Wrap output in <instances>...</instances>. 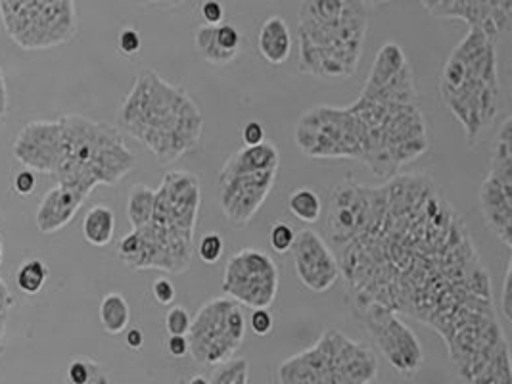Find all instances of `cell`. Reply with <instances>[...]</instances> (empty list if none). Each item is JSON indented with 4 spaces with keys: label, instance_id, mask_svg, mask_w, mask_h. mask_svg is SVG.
<instances>
[{
    "label": "cell",
    "instance_id": "obj_37",
    "mask_svg": "<svg viewBox=\"0 0 512 384\" xmlns=\"http://www.w3.org/2000/svg\"><path fill=\"white\" fill-rule=\"evenodd\" d=\"M35 187H37L35 171L22 169V171L16 173V177H14V191L18 192L20 196H29L31 192L35 191Z\"/></svg>",
    "mask_w": 512,
    "mask_h": 384
},
{
    "label": "cell",
    "instance_id": "obj_27",
    "mask_svg": "<svg viewBox=\"0 0 512 384\" xmlns=\"http://www.w3.org/2000/svg\"><path fill=\"white\" fill-rule=\"evenodd\" d=\"M250 365L246 360H231L215 369L211 384H248Z\"/></svg>",
    "mask_w": 512,
    "mask_h": 384
},
{
    "label": "cell",
    "instance_id": "obj_11",
    "mask_svg": "<svg viewBox=\"0 0 512 384\" xmlns=\"http://www.w3.org/2000/svg\"><path fill=\"white\" fill-rule=\"evenodd\" d=\"M351 308L392 367L409 379L415 377L424 360L422 346L417 335L397 317V313L373 302Z\"/></svg>",
    "mask_w": 512,
    "mask_h": 384
},
{
    "label": "cell",
    "instance_id": "obj_38",
    "mask_svg": "<svg viewBox=\"0 0 512 384\" xmlns=\"http://www.w3.org/2000/svg\"><path fill=\"white\" fill-rule=\"evenodd\" d=\"M242 141L246 146H259L265 143V129L259 121H248L242 131Z\"/></svg>",
    "mask_w": 512,
    "mask_h": 384
},
{
    "label": "cell",
    "instance_id": "obj_12",
    "mask_svg": "<svg viewBox=\"0 0 512 384\" xmlns=\"http://www.w3.org/2000/svg\"><path fill=\"white\" fill-rule=\"evenodd\" d=\"M223 292L236 304L269 310L279 292V267L261 250H240L227 262Z\"/></svg>",
    "mask_w": 512,
    "mask_h": 384
},
{
    "label": "cell",
    "instance_id": "obj_25",
    "mask_svg": "<svg viewBox=\"0 0 512 384\" xmlns=\"http://www.w3.org/2000/svg\"><path fill=\"white\" fill-rule=\"evenodd\" d=\"M194 43H196V50L198 54L215 66H227L231 64L234 58H231L229 54H225L217 41H215V25L202 24L196 29V37H194Z\"/></svg>",
    "mask_w": 512,
    "mask_h": 384
},
{
    "label": "cell",
    "instance_id": "obj_1",
    "mask_svg": "<svg viewBox=\"0 0 512 384\" xmlns=\"http://www.w3.org/2000/svg\"><path fill=\"white\" fill-rule=\"evenodd\" d=\"M119 127L171 164L192 152L204 133V116L185 89L154 70L140 73L117 112Z\"/></svg>",
    "mask_w": 512,
    "mask_h": 384
},
{
    "label": "cell",
    "instance_id": "obj_42",
    "mask_svg": "<svg viewBox=\"0 0 512 384\" xmlns=\"http://www.w3.org/2000/svg\"><path fill=\"white\" fill-rule=\"evenodd\" d=\"M87 384H112L110 383V377H108V373L104 371V367L98 363V367L94 369L93 377H91V381Z\"/></svg>",
    "mask_w": 512,
    "mask_h": 384
},
{
    "label": "cell",
    "instance_id": "obj_13",
    "mask_svg": "<svg viewBox=\"0 0 512 384\" xmlns=\"http://www.w3.org/2000/svg\"><path fill=\"white\" fill-rule=\"evenodd\" d=\"M200 179L198 175L175 169L163 175L162 185L156 189L154 212L150 223L194 233L200 210Z\"/></svg>",
    "mask_w": 512,
    "mask_h": 384
},
{
    "label": "cell",
    "instance_id": "obj_10",
    "mask_svg": "<svg viewBox=\"0 0 512 384\" xmlns=\"http://www.w3.org/2000/svg\"><path fill=\"white\" fill-rule=\"evenodd\" d=\"M480 210L489 231L512 246V121L507 116L497 131L488 177L480 187Z\"/></svg>",
    "mask_w": 512,
    "mask_h": 384
},
{
    "label": "cell",
    "instance_id": "obj_20",
    "mask_svg": "<svg viewBox=\"0 0 512 384\" xmlns=\"http://www.w3.org/2000/svg\"><path fill=\"white\" fill-rule=\"evenodd\" d=\"M257 50L273 66L284 64L292 54V35L284 18L271 16L267 18L257 35Z\"/></svg>",
    "mask_w": 512,
    "mask_h": 384
},
{
    "label": "cell",
    "instance_id": "obj_22",
    "mask_svg": "<svg viewBox=\"0 0 512 384\" xmlns=\"http://www.w3.org/2000/svg\"><path fill=\"white\" fill-rule=\"evenodd\" d=\"M98 317H100V325L108 335H121L123 331L129 329L131 323V308L127 304V300L117 294L110 292L102 298L100 308H98Z\"/></svg>",
    "mask_w": 512,
    "mask_h": 384
},
{
    "label": "cell",
    "instance_id": "obj_6",
    "mask_svg": "<svg viewBox=\"0 0 512 384\" xmlns=\"http://www.w3.org/2000/svg\"><path fill=\"white\" fill-rule=\"evenodd\" d=\"M0 20L6 35L24 50L58 47L77 33L71 0H2Z\"/></svg>",
    "mask_w": 512,
    "mask_h": 384
},
{
    "label": "cell",
    "instance_id": "obj_19",
    "mask_svg": "<svg viewBox=\"0 0 512 384\" xmlns=\"http://www.w3.org/2000/svg\"><path fill=\"white\" fill-rule=\"evenodd\" d=\"M280 166L279 148L271 141H265L259 146H244L236 150L233 156L225 162L219 171V181L236 177V175H250L261 171H277Z\"/></svg>",
    "mask_w": 512,
    "mask_h": 384
},
{
    "label": "cell",
    "instance_id": "obj_14",
    "mask_svg": "<svg viewBox=\"0 0 512 384\" xmlns=\"http://www.w3.org/2000/svg\"><path fill=\"white\" fill-rule=\"evenodd\" d=\"M275 179L277 171H261L217 181L219 206L233 229L248 227L271 194Z\"/></svg>",
    "mask_w": 512,
    "mask_h": 384
},
{
    "label": "cell",
    "instance_id": "obj_43",
    "mask_svg": "<svg viewBox=\"0 0 512 384\" xmlns=\"http://www.w3.org/2000/svg\"><path fill=\"white\" fill-rule=\"evenodd\" d=\"M188 384H211L210 379L208 377H204V375H196L194 379H190V383Z\"/></svg>",
    "mask_w": 512,
    "mask_h": 384
},
{
    "label": "cell",
    "instance_id": "obj_21",
    "mask_svg": "<svg viewBox=\"0 0 512 384\" xmlns=\"http://www.w3.org/2000/svg\"><path fill=\"white\" fill-rule=\"evenodd\" d=\"M116 233V214L112 208L98 204L83 219V237L93 246H108Z\"/></svg>",
    "mask_w": 512,
    "mask_h": 384
},
{
    "label": "cell",
    "instance_id": "obj_36",
    "mask_svg": "<svg viewBox=\"0 0 512 384\" xmlns=\"http://www.w3.org/2000/svg\"><path fill=\"white\" fill-rule=\"evenodd\" d=\"M511 288H512V262L507 265V273H505V281H503V290H501V300H499V312L511 323Z\"/></svg>",
    "mask_w": 512,
    "mask_h": 384
},
{
    "label": "cell",
    "instance_id": "obj_5",
    "mask_svg": "<svg viewBox=\"0 0 512 384\" xmlns=\"http://www.w3.org/2000/svg\"><path fill=\"white\" fill-rule=\"evenodd\" d=\"M378 373L373 350L326 329L307 350L280 363V384H371Z\"/></svg>",
    "mask_w": 512,
    "mask_h": 384
},
{
    "label": "cell",
    "instance_id": "obj_33",
    "mask_svg": "<svg viewBox=\"0 0 512 384\" xmlns=\"http://www.w3.org/2000/svg\"><path fill=\"white\" fill-rule=\"evenodd\" d=\"M273 325H275V321H273V315H271L269 310L259 308V310H254L252 315H250V329H252L254 335H269L273 331Z\"/></svg>",
    "mask_w": 512,
    "mask_h": 384
},
{
    "label": "cell",
    "instance_id": "obj_39",
    "mask_svg": "<svg viewBox=\"0 0 512 384\" xmlns=\"http://www.w3.org/2000/svg\"><path fill=\"white\" fill-rule=\"evenodd\" d=\"M165 348H167L169 356H173V358H185L190 350L187 336H167Z\"/></svg>",
    "mask_w": 512,
    "mask_h": 384
},
{
    "label": "cell",
    "instance_id": "obj_31",
    "mask_svg": "<svg viewBox=\"0 0 512 384\" xmlns=\"http://www.w3.org/2000/svg\"><path fill=\"white\" fill-rule=\"evenodd\" d=\"M192 317L185 306H173L165 315V329L169 336H187Z\"/></svg>",
    "mask_w": 512,
    "mask_h": 384
},
{
    "label": "cell",
    "instance_id": "obj_23",
    "mask_svg": "<svg viewBox=\"0 0 512 384\" xmlns=\"http://www.w3.org/2000/svg\"><path fill=\"white\" fill-rule=\"evenodd\" d=\"M154 196H156V191L142 183L135 185L129 192L127 217H129V223L133 225V229H140L150 223L152 212H154Z\"/></svg>",
    "mask_w": 512,
    "mask_h": 384
},
{
    "label": "cell",
    "instance_id": "obj_17",
    "mask_svg": "<svg viewBox=\"0 0 512 384\" xmlns=\"http://www.w3.org/2000/svg\"><path fill=\"white\" fill-rule=\"evenodd\" d=\"M62 127L60 121H33L27 123L14 141V158L25 169L54 175L60 162Z\"/></svg>",
    "mask_w": 512,
    "mask_h": 384
},
{
    "label": "cell",
    "instance_id": "obj_41",
    "mask_svg": "<svg viewBox=\"0 0 512 384\" xmlns=\"http://www.w3.org/2000/svg\"><path fill=\"white\" fill-rule=\"evenodd\" d=\"M8 112V91H6V81H4V73L0 68V120H4Z\"/></svg>",
    "mask_w": 512,
    "mask_h": 384
},
{
    "label": "cell",
    "instance_id": "obj_26",
    "mask_svg": "<svg viewBox=\"0 0 512 384\" xmlns=\"http://www.w3.org/2000/svg\"><path fill=\"white\" fill-rule=\"evenodd\" d=\"M48 267L41 260H27L20 265L16 275V285L25 294H37L47 285Z\"/></svg>",
    "mask_w": 512,
    "mask_h": 384
},
{
    "label": "cell",
    "instance_id": "obj_4",
    "mask_svg": "<svg viewBox=\"0 0 512 384\" xmlns=\"http://www.w3.org/2000/svg\"><path fill=\"white\" fill-rule=\"evenodd\" d=\"M58 121L62 127V150L52 175L58 185L87 198L94 187L117 185L135 168L137 158L114 125L79 114L62 116Z\"/></svg>",
    "mask_w": 512,
    "mask_h": 384
},
{
    "label": "cell",
    "instance_id": "obj_29",
    "mask_svg": "<svg viewBox=\"0 0 512 384\" xmlns=\"http://www.w3.org/2000/svg\"><path fill=\"white\" fill-rule=\"evenodd\" d=\"M215 41L225 54H229L231 58L236 60V56L240 52V45H242V35L234 25H215Z\"/></svg>",
    "mask_w": 512,
    "mask_h": 384
},
{
    "label": "cell",
    "instance_id": "obj_32",
    "mask_svg": "<svg viewBox=\"0 0 512 384\" xmlns=\"http://www.w3.org/2000/svg\"><path fill=\"white\" fill-rule=\"evenodd\" d=\"M117 48L125 56H137L142 48V39L140 33L133 27H123L117 35Z\"/></svg>",
    "mask_w": 512,
    "mask_h": 384
},
{
    "label": "cell",
    "instance_id": "obj_24",
    "mask_svg": "<svg viewBox=\"0 0 512 384\" xmlns=\"http://www.w3.org/2000/svg\"><path fill=\"white\" fill-rule=\"evenodd\" d=\"M290 214L302 223H317L323 214V200L313 189H296L288 198Z\"/></svg>",
    "mask_w": 512,
    "mask_h": 384
},
{
    "label": "cell",
    "instance_id": "obj_7",
    "mask_svg": "<svg viewBox=\"0 0 512 384\" xmlns=\"http://www.w3.org/2000/svg\"><path fill=\"white\" fill-rule=\"evenodd\" d=\"M246 317L231 298H213L190 323L188 354L202 365H223L234 360L246 338Z\"/></svg>",
    "mask_w": 512,
    "mask_h": 384
},
{
    "label": "cell",
    "instance_id": "obj_16",
    "mask_svg": "<svg viewBox=\"0 0 512 384\" xmlns=\"http://www.w3.org/2000/svg\"><path fill=\"white\" fill-rule=\"evenodd\" d=\"M290 252L300 283L313 292H325L334 287L342 275L330 246L313 229L300 231Z\"/></svg>",
    "mask_w": 512,
    "mask_h": 384
},
{
    "label": "cell",
    "instance_id": "obj_30",
    "mask_svg": "<svg viewBox=\"0 0 512 384\" xmlns=\"http://www.w3.org/2000/svg\"><path fill=\"white\" fill-rule=\"evenodd\" d=\"M223 250H225V242L219 233L204 235L198 244V256L204 264H217L223 256Z\"/></svg>",
    "mask_w": 512,
    "mask_h": 384
},
{
    "label": "cell",
    "instance_id": "obj_8",
    "mask_svg": "<svg viewBox=\"0 0 512 384\" xmlns=\"http://www.w3.org/2000/svg\"><path fill=\"white\" fill-rule=\"evenodd\" d=\"M296 144L311 158L359 160L363 156L359 123L350 108L315 106L296 125Z\"/></svg>",
    "mask_w": 512,
    "mask_h": 384
},
{
    "label": "cell",
    "instance_id": "obj_28",
    "mask_svg": "<svg viewBox=\"0 0 512 384\" xmlns=\"http://www.w3.org/2000/svg\"><path fill=\"white\" fill-rule=\"evenodd\" d=\"M294 240H296V231L292 229V225L288 221H277L271 231H269V242H271V248L277 252V254H286L292 250L294 246Z\"/></svg>",
    "mask_w": 512,
    "mask_h": 384
},
{
    "label": "cell",
    "instance_id": "obj_9",
    "mask_svg": "<svg viewBox=\"0 0 512 384\" xmlns=\"http://www.w3.org/2000/svg\"><path fill=\"white\" fill-rule=\"evenodd\" d=\"M194 233L148 223L133 229L117 244V256L129 269L185 273L192 260Z\"/></svg>",
    "mask_w": 512,
    "mask_h": 384
},
{
    "label": "cell",
    "instance_id": "obj_2",
    "mask_svg": "<svg viewBox=\"0 0 512 384\" xmlns=\"http://www.w3.org/2000/svg\"><path fill=\"white\" fill-rule=\"evenodd\" d=\"M369 25L361 0H309L300 4V72L351 77L357 72Z\"/></svg>",
    "mask_w": 512,
    "mask_h": 384
},
{
    "label": "cell",
    "instance_id": "obj_18",
    "mask_svg": "<svg viewBox=\"0 0 512 384\" xmlns=\"http://www.w3.org/2000/svg\"><path fill=\"white\" fill-rule=\"evenodd\" d=\"M85 200L87 198L83 194L71 191L62 185H56L54 189H50L43 196V200L37 208V216H35L37 229L45 235L58 233L60 229L70 225L71 219L77 216V212Z\"/></svg>",
    "mask_w": 512,
    "mask_h": 384
},
{
    "label": "cell",
    "instance_id": "obj_40",
    "mask_svg": "<svg viewBox=\"0 0 512 384\" xmlns=\"http://www.w3.org/2000/svg\"><path fill=\"white\" fill-rule=\"evenodd\" d=\"M125 342H127V346H129L131 350H140V348L144 346V333L140 331L139 327H133V329L127 331Z\"/></svg>",
    "mask_w": 512,
    "mask_h": 384
},
{
    "label": "cell",
    "instance_id": "obj_35",
    "mask_svg": "<svg viewBox=\"0 0 512 384\" xmlns=\"http://www.w3.org/2000/svg\"><path fill=\"white\" fill-rule=\"evenodd\" d=\"M152 294L160 306H169L177 298V290L169 279H156L152 285Z\"/></svg>",
    "mask_w": 512,
    "mask_h": 384
},
{
    "label": "cell",
    "instance_id": "obj_44",
    "mask_svg": "<svg viewBox=\"0 0 512 384\" xmlns=\"http://www.w3.org/2000/svg\"><path fill=\"white\" fill-rule=\"evenodd\" d=\"M0 265H2V239H0Z\"/></svg>",
    "mask_w": 512,
    "mask_h": 384
},
{
    "label": "cell",
    "instance_id": "obj_15",
    "mask_svg": "<svg viewBox=\"0 0 512 384\" xmlns=\"http://www.w3.org/2000/svg\"><path fill=\"white\" fill-rule=\"evenodd\" d=\"M422 6L434 18L463 20L470 29H480L493 43L511 29L512 2L497 0H424Z\"/></svg>",
    "mask_w": 512,
    "mask_h": 384
},
{
    "label": "cell",
    "instance_id": "obj_34",
    "mask_svg": "<svg viewBox=\"0 0 512 384\" xmlns=\"http://www.w3.org/2000/svg\"><path fill=\"white\" fill-rule=\"evenodd\" d=\"M200 14L204 18V24L221 25L223 24V18H225V8L217 0H206L200 6Z\"/></svg>",
    "mask_w": 512,
    "mask_h": 384
},
{
    "label": "cell",
    "instance_id": "obj_3",
    "mask_svg": "<svg viewBox=\"0 0 512 384\" xmlns=\"http://www.w3.org/2000/svg\"><path fill=\"white\" fill-rule=\"evenodd\" d=\"M440 91L449 112L465 129L468 144L478 143L501 110L495 43L470 29L443 66Z\"/></svg>",
    "mask_w": 512,
    "mask_h": 384
}]
</instances>
